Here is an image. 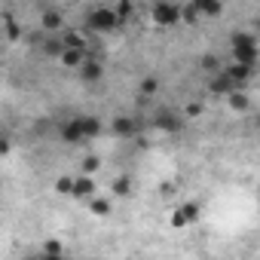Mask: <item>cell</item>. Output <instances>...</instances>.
<instances>
[{
    "label": "cell",
    "mask_w": 260,
    "mask_h": 260,
    "mask_svg": "<svg viewBox=\"0 0 260 260\" xmlns=\"http://www.w3.org/2000/svg\"><path fill=\"white\" fill-rule=\"evenodd\" d=\"M153 16H156V22H159V25H172V22L178 19V10H175V7H156V10H153Z\"/></svg>",
    "instance_id": "cell-1"
}]
</instances>
